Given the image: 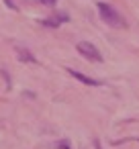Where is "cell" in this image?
Returning a JSON list of instances; mask_svg holds the SVG:
<instances>
[{"instance_id": "cell-2", "label": "cell", "mask_w": 139, "mask_h": 149, "mask_svg": "<svg viewBox=\"0 0 139 149\" xmlns=\"http://www.w3.org/2000/svg\"><path fill=\"white\" fill-rule=\"evenodd\" d=\"M76 47H78V51H80V53H82V55H84L88 61H96V63H100V61H102L100 51H98V49H96L92 43H88V41H80Z\"/></svg>"}, {"instance_id": "cell-5", "label": "cell", "mask_w": 139, "mask_h": 149, "mask_svg": "<svg viewBox=\"0 0 139 149\" xmlns=\"http://www.w3.org/2000/svg\"><path fill=\"white\" fill-rule=\"evenodd\" d=\"M17 55H19V59H23V61H35V57L27 51V49H23V47H17Z\"/></svg>"}, {"instance_id": "cell-3", "label": "cell", "mask_w": 139, "mask_h": 149, "mask_svg": "<svg viewBox=\"0 0 139 149\" xmlns=\"http://www.w3.org/2000/svg\"><path fill=\"white\" fill-rule=\"evenodd\" d=\"M68 74H70L72 78H76L78 82H82V84H86V86H100V84H102L100 80H94V78H88V76H84L82 72H76V70H68Z\"/></svg>"}, {"instance_id": "cell-1", "label": "cell", "mask_w": 139, "mask_h": 149, "mask_svg": "<svg viewBox=\"0 0 139 149\" xmlns=\"http://www.w3.org/2000/svg\"><path fill=\"white\" fill-rule=\"evenodd\" d=\"M98 15H100V19H102L106 25H110V27H117V29H125V27H127L125 19L117 13V8L110 6V4H106V2H98Z\"/></svg>"}, {"instance_id": "cell-7", "label": "cell", "mask_w": 139, "mask_h": 149, "mask_svg": "<svg viewBox=\"0 0 139 149\" xmlns=\"http://www.w3.org/2000/svg\"><path fill=\"white\" fill-rule=\"evenodd\" d=\"M39 2H41V4H47V6H55L57 0H39Z\"/></svg>"}, {"instance_id": "cell-4", "label": "cell", "mask_w": 139, "mask_h": 149, "mask_svg": "<svg viewBox=\"0 0 139 149\" xmlns=\"http://www.w3.org/2000/svg\"><path fill=\"white\" fill-rule=\"evenodd\" d=\"M68 21V15H57V17H51V19H43V27H59L61 23Z\"/></svg>"}, {"instance_id": "cell-6", "label": "cell", "mask_w": 139, "mask_h": 149, "mask_svg": "<svg viewBox=\"0 0 139 149\" xmlns=\"http://www.w3.org/2000/svg\"><path fill=\"white\" fill-rule=\"evenodd\" d=\"M57 147H59V149H72L68 141H59V143H57Z\"/></svg>"}]
</instances>
